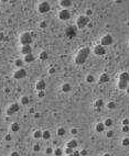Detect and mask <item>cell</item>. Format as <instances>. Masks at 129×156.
Returning a JSON list of instances; mask_svg holds the SVG:
<instances>
[{
	"mask_svg": "<svg viewBox=\"0 0 129 156\" xmlns=\"http://www.w3.org/2000/svg\"><path fill=\"white\" fill-rule=\"evenodd\" d=\"M77 30L78 29L75 25H68V26H66V29H65V36L67 37V39H69V40L74 39V37L77 35Z\"/></svg>",
	"mask_w": 129,
	"mask_h": 156,
	"instance_id": "5",
	"label": "cell"
},
{
	"mask_svg": "<svg viewBox=\"0 0 129 156\" xmlns=\"http://www.w3.org/2000/svg\"><path fill=\"white\" fill-rule=\"evenodd\" d=\"M93 53L96 56H104L107 53V50H106L105 46L100 45V44H96L93 48Z\"/></svg>",
	"mask_w": 129,
	"mask_h": 156,
	"instance_id": "9",
	"label": "cell"
},
{
	"mask_svg": "<svg viewBox=\"0 0 129 156\" xmlns=\"http://www.w3.org/2000/svg\"><path fill=\"white\" fill-rule=\"evenodd\" d=\"M66 156H74V155H73V154H71V155H66Z\"/></svg>",
	"mask_w": 129,
	"mask_h": 156,
	"instance_id": "54",
	"label": "cell"
},
{
	"mask_svg": "<svg viewBox=\"0 0 129 156\" xmlns=\"http://www.w3.org/2000/svg\"><path fill=\"white\" fill-rule=\"evenodd\" d=\"M13 65L17 67L18 69H19V68H23V65H24L23 58H15L14 62H13Z\"/></svg>",
	"mask_w": 129,
	"mask_h": 156,
	"instance_id": "22",
	"label": "cell"
},
{
	"mask_svg": "<svg viewBox=\"0 0 129 156\" xmlns=\"http://www.w3.org/2000/svg\"><path fill=\"white\" fill-rule=\"evenodd\" d=\"M71 134L72 135H76V134L78 133V129H76V128H73V129H71Z\"/></svg>",
	"mask_w": 129,
	"mask_h": 156,
	"instance_id": "42",
	"label": "cell"
},
{
	"mask_svg": "<svg viewBox=\"0 0 129 156\" xmlns=\"http://www.w3.org/2000/svg\"><path fill=\"white\" fill-rule=\"evenodd\" d=\"M105 130H106V128L104 125V122H97L95 124V131L97 133H103L105 132Z\"/></svg>",
	"mask_w": 129,
	"mask_h": 156,
	"instance_id": "19",
	"label": "cell"
},
{
	"mask_svg": "<svg viewBox=\"0 0 129 156\" xmlns=\"http://www.w3.org/2000/svg\"><path fill=\"white\" fill-rule=\"evenodd\" d=\"M101 156H111L109 153H105V154H103V155H101Z\"/></svg>",
	"mask_w": 129,
	"mask_h": 156,
	"instance_id": "51",
	"label": "cell"
},
{
	"mask_svg": "<svg viewBox=\"0 0 129 156\" xmlns=\"http://www.w3.org/2000/svg\"><path fill=\"white\" fill-rule=\"evenodd\" d=\"M4 40H6V34L3 32H0V42H3Z\"/></svg>",
	"mask_w": 129,
	"mask_h": 156,
	"instance_id": "45",
	"label": "cell"
},
{
	"mask_svg": "<svg viewBox=\"0 0 129 156\" xmlns=\"http://www.w3.org/2000/svg\"><path fill=\"white\" fill-rule=\"evenodd\" d=\"M79 152H80V156H87L88 155V151L85 149V148H83L82 151H79Z\"/></svg>",
	"mask_w": 129,
	"mask_h": 156,
	"instance_id": "43",
	"label": "cell"
},
{
	"mask_svg": "<svg viewBox=\"0 0 129 156\" xmlns=\"http://www.w3.org/2000/svg\"><path fill=\"white\" fill-rule=\"evenodd\" d=\"M1 14H2V10H1V8H0V17H1Z\"/></svg>",
	"mask_w": 129,
	"mask_h": 156,
	"instance_id": "53",
	"label": "cell"
},
{
	"mask_svg": "<svg viewBox=\"0 0 129 156\" xmlns=\"http://www.w3.org/2000/svg\"><path fill=\"white\" fill-rule=\"evenodd\" d=\"M50 138H51V131H49V130L42 131V140L47 141V140H50Z\"/></svg>",
	"mask_w": 129,
	"mask_h": 156,
	"instance_id": "28",
	"label": "cell"
},
{
	"mask_svg": "<svg viewBox=\"0 0 129 156\" xmlns=\"http://www.w3.org/2000/svg\"><path fill=\"white\" fill-rule=\"evenodd\" d=\"M37 97L40 99H43L45 97V91H37Z\"/></svg>",
	"mask_w": 129,
	"mask_h": 156,
	"instance_id": "41",
	"label": "cell"
},
{
	"mask_svg": "<svg viewBox=\"0 0 129 156\" xmlns=\"http://www.w3.org/2000/svg\"><path fill=\"white\" fill-rule=\"evenodd\" d=\"M121 131H122L123 133H128V132H129V125H122Z\"/></svg>",
	"mask_w": 129,
	"mask_h": 156,
	"instance_id": "44",
	"label": "cell"
},
{
	"mask_svg": "<svg viewBox=\"0 0 129 156\" xmlns=\"http://www.w3.org/2000/svg\"><path fill=\"white\" fill-rule=\"evenodd\" d=\"M128 43H129V41H128Z\"/></svg>",
	"mask_w": 129,
	"mask_h": 156,
	"instance_id": "55",
	"label": "cell"
},
{
	"mask_svg": "<svg viewBox=\"0 0 129 156\" xmlns=\"http://www.w3.org/2000/svg\"><path fill=\"white\" fill-rule=\"evenodd\" d=\"M77 146H78V142H77L76 138L68 140L67 143H66V147H69V148H72V149H76Z\"/></svg>",
	"mask_w": 129,
	"mask_h": 156,
	"instance_id": "14",
	"label": "cell"
},
{
	"mask_svg": "<svg viewBox=\"0 0 129 156\" xmlns=\"http://www.w3.org/2000/svg\"><path fill=\"white\" fill-rule=\"evenodd\" d=\"M35 61V56L33 53H31V54H28V55H24L23 56V62L26 63V64H31Z\"/></svg>",
	"mask_w": 129,
	"mask_h": 156,
	"instance_id": "18",
	"label": "cell"
},
{
	"mask_svg": "<svg viewBox=\"0 0 129 156\" xmlns=\"http://www.w3.org/2000/svg\"><path fill=\"white\" fill-rule=\"evenodd\" d=\"M90 53H92V50L89 47L85 46V47H82L80 50L77 52V54L75 55V58H74V63L76 65H83V64L87 61V58L89 57Z\"/></svg>",
	"mask_w": 129,
	"mask_h": 156,
	"instance_id": "1",
	"label": "cell"
},
{
	"mask_svg": "<svg viewBox=\"0 0 129 156\" xmlns=\"http://www.w3.org/2000/svg\"><path fill=\"white\" fill-rule=\"evenodd\" d=\"M45 88H46V83H45V80H43V79L37 80L36 84H35V89H36V91H45Z\"/></svg>",
	"mask_w": 129,
	"mask_h": 156,
	"instance_id": "11",
	"label": "cell"
},
{
	"mask_svg": "<svg viewBox=\"0 0 129 156\" xmlns=\"http://www.w3.org/2000/svg\"><path fill=\"white\" fill-rule=\"evenodd\" d=\"M125 91H126V93H127V94L129 95V85H128V87H127V89H126Z\"/></svg>",
	"mask_w": 129,
	"mask_h": 156,
	"instance_id": "52",
	"label": "cell"
},
{
	"mask_svg": "<svg viewBox=\"0 0 129 156\" xmlns=\"http://www.w3.org/2000/svg\"><path fill=\"white\" fill-rule=\"evenodd\" d=\"M71 17H72V14L68 9H61L57 13V18L61 21H68L71 19Z\"/></svg>",
	"mask_w": 129,
	"mask_h": 156,
	"instance_id": "8",
	"label": "cell"
},
{
	"mask_svg": "<svg viewBox=\"0 0 129 156\" xmlns=\"http://www.w3.org/2000/svg\"><path fill=\"white\" fill-rule=\"evenodd\" d=\"M3 140H4V141H6V142H11V141H12V135H11V134H10V133H7L6 135H4Z\"/></svg>",
	"mask_w": 129,
	"mask_h": 156,
	"instance_id": "39",
	"label": "cell"
},
{
	"mask_svg": "<svg viewBox=\"0 0 129 156\" xmlns=\"http://www.w3.org/2000/svg\"><path fill=\"white\" fill-rule=\"evenodd\" d=\"M10 131L13 132V133H17L20 131V124L18 122H12L11 124H10Z\"/></svg>",
	"mask_w": 129,
	"mask_h": 156,
	"instance_id": "21",
	"label": "cell"
},
{
	"mask_svg": "<svg viewBox=\"0 0 129 156\" xmlns=\"http://www.w3.org/2000/svg\"><path fill=\"white\" fill-rule=\"evenodd\" d=\"M32 136L34 140H42V131L41 130H34L32 133Z\"/></svg>",
	"mask_w": 129,
	"mask_h": 156,
	"instance_id": "27",
	"label": "cell"
},
{
	"mask_svg": "<svg viewBox=\"0 0 129 156\" xmlns=\"http://www.w3.org/2000/svg\"><path fill=\"white\" fill-rule=\"evenodd\" d=\"M105 107L108 110H115L117 108V103L115 101H109V102H107V103H105Z\"/></svg>",
	"mask_w": 129,
	"mask_h": 156,
	"instance_id": "26",
	"label": "cell"
},
{
	"mask_svg": "<svg viewBox=\"0 0 129 156\" xmlns=\"http://www.w3.org/2000/svg\"><path fill=\"white\" fill-rule=\"evenodd\" d=\"M109 75L107 74V73H103V74H100V76L98 78V83L99 84H106V83H108L109 82Z\"/></svg>",
	"mask_w": 129,
	"mask_h": 156,
	"instance_id": "17",
	"label": "cell"
},
{
	"mask_svg": "<svg viewBox=\"0 0 129 156\" xmlns=\"http://www.w3.org/2000/svg\"><path fill=\"white\" fill-rule=\"evenodd\" d=\"M55 73H56V69H55L54 67H51V68L49 69V74L53 75V74H55Z\"/></svg>",
	"mask_w": 129,
	"mask_h": 156,
	"instance_id": "47",
	"label": "cell"
},
{
	"mask_svg": "<svg viewBox=\"0 0 129 156\" xmlns=\"http://www.w3.org/2000/svg\"><path fill=\"white\" fill-rule=\"evenodd\" d=\"M53 151H54L53 147H46L44 149V154L45 155H53Z\"/></svg>",
	"mask_w": 129,
	"mask_h": 156,
	"instance_id": "37",
	"label": "cell"
},
{
	"mask_svg": "<svg viewBox=\"0 0 129 156\" xmlns=\"http://www.w3.org/2000/svg\"><path fill=\"white\" fill-rule=\"evenodd\" d=\"M20 105H22V106L30 105V98H29L28 96H22L20 98Z\"/></svg>",
	"mask_w": 129,
	"mask_h": 156,
	"instance_id": "25",
	"label": "cell"
},
{
	"mask_svg": "<svg viewBox=\"0 0 129 156\" xmlns=\"http://www.w3.org/2000/svg\"><path fill=\"white\" fill-rule=\"evenodd\" d=\"M85 15H86V17H88V18H90V17L93 15V10H92V9H86Z\"/></svg>",
	"mask_w": 129,
	"mask_h": 156,
	"instance_id": "40",
	"label": "cell"
},
{
	"mask_svg": "<svg viewBox=\"0 0 129 156\" xmlns=\"http://www.w3.org/2000/svg\"><path fill=\"white\" fill-rule=\"evenodd\" d=\"M128 83H125V82H120V80H118L117 82V88L119 90H126L127 87H128Z\"/></svg>",
	"mask_w": 129,
	"mask_h": 156,
	"instance_id": "24",
	"label": "cell"
},
{
	"mask_svg": "<svg viewBox=\"0 0 129 156\" xmlns=\"http://www.w3.org/2000/svg\"><path fill=\"white\" fill-rule=\"evenodd\" d=\"M73 155H74V156H80V152H79L78 149H74Z\"/></svg>",
	"mask_w": 129,
	"mask_h": 156,
	"instance_id": "48",
	"label": "cell"
},
{
	"mask_svg": "<svg viewBox=\"0 0 129 156\" xmlns=\"http://www.w3.org/2000/svg\"><path fill=\"white\" fill-rule=\"evenodd\" d=\"M118 80L129 84V73L128 72H121L119 75H118Z\"/></svg>",
	"mask_w": 129,
	"mask_h": 156,
	"instance_id": "15",
	"label": "cell"
},
{
	"mask_svg": "<svg viewBox=\"0 0 129 156\" xmlns=\"http://www.w3.org/2000/svg\"><path fill=\"white\" fill-rule=\"evenodd\" d=\"M58 4H60L61 8H63V9H68L69 7L73 6V1H71V0H60Z\"/></svg>",
	"mask_w": 129,
	"mask_h": 156,
	"instance_id": "16",
	"label": "cell"
},
{
	"mask_svg": "<svg viewBox=\"0 0 129 156\" xmlns=\"http://www.w3.org/2000/svg\"><path fill=\"white\" fill-rule=\"evenodd\" d=\"M19 42L21 46L22 45H31V43L33 42V36L30 32H22L19 36Z\"/></svg>",
	"mask_w": 129,
	"mask_h": 156,
	"instance_id": "3",
	"label": "cell"
},
{
	"mask_svg": "<svg viewBox=\"0 0 129 156\" xmlns=\"http://www.w3.org/2000/svg\"><path fill=\"white\" fill-rule=\"evenodd\" d=\"M56 134H57L58 136H61V137H62V136H64V135L66 134V130H65V128L60 126V128H58L57 130H56Z\"/></svg>",
	"mask_w": 129,
	"mask_h": 156,
	"instance_id": "31",
	"label": "cell"
},
{
	"mask_svg": "<svg viewBox=\"0 0 129 156\" xmlns=\"http://www.w3.org/2000/svg\"><path fill=\"white\" fill-rule=\"evenodd\" d=\"M29 112H30V113H33V112H34V108H31V109L29 110Z\"/></svg>",
	"mask_w": 129,
	"mask_h": 156,
	"instance_id": "50",
	"label": "cell"
},
{
	"mask_svg": "<svg viewBox=\"0 0 129 156\" xmlns=\"http://www.w3.org/2000/svg\"><path fill=\"white\" fill-rule=\"evenodd\" d=\"M47 58H49V54H47V52H45V51H42L39 54L40 61H47Z\"/></svg>",
	"mask_w": 129,
	"mask_h": 156,
	"instance_id": "30",
	"label": "cell"
},
{
	"mask_svg": "<svg viewBox=\"0 0 129 156\" xmlns=\"http://www.w3.org/2000/svg\"><path fill=\"white\" fill-rule=\"evenodd\" d=\"M53 155L54 156H63L64 155V151L62 147H56L53 151Z\"/></svg>",
	"mask_w": 129,
	"mask_h": 156,
	"instance_id": "29",
	"label": "cell"
},
{
	"mask_svg": "<svg viewBox=\"0 0 129 156\" xmlns=\"http://www.w3.org/2000/svg\"><path fill=\"white\" fill-rule=\"evenodd\" d=\"M93 107L96 109V110H100L101 108H104L105 107V102H104V100L103 99H96L95 101H94V103H93Z\"/></svg>",
	"mask_w": 129,
	"mask_h": 156,
	"instance_id": "13",
	"label": "cell"
},
{
	"mask_svg": "<svg viewBox=\"0 0 129 156\" xmlns=\"http://www.w3.org/2000/svg\"><path fill=\"white\" fill-rule=\"evenodd\" d=\"M90 22V18L86 17L85 14H82V15H78L76 21H75V26H76L77 29L82 30V29H85L87 28V25L89 24Z\"/></svg>",
	"mask_w": 129,
	"mask_h": 156,
	"instance_id": "2",
	"label": "cell"
},
{
	"mask_svg": "<svg viewBox=\"0 0 129 156\" xmlns=\"http://www.w3.org/2000/svg\"><path fill=\"white\" fill-rule=\"evenodd\" d=\"M115 136V132L111 130V129H109L108 131H106V137H108V138H112Z\"/></svg>",
	"mask_w": 129,
	"mask_h": 156,
	"instance_id": "33",
	"label": "cell"
},
{
	"mask_svg": "<svg viewBox=\"0 0 129 156\" xmlns=\"http://www.w3.org/2000/svg\"><path fill=\"white\" fill-rule=\"evenodd\" d=\"M47 25H49V23H47V21H46V20H43V21H41V22L39 23L40 29H46V28H47Z\"/></svg>",
	"mask_w": 129,
	"mask_h": 156,
	"instance_id": "34",
	"label": "cell"
},
{
	"mask_svg": "<svg viewBox=\"0 0 129 156\" xmlns=\"http://www.w3.org/2000/svg\"><path fill=\"white\" fill-rule=\"evenodd\" d=\"M36 10H37V12H39V13L45 14V13H47L51 10V4H50V2H47V1H40L39 3H37V6H36Z\"/></svg>",
	"mask_w": 129,
	"mask_h": 156,
	"instance_id": "4",
	"label": "cell"
},
{
	"mask_svg": "<svg viewBox=\"0 0 129 156\" xmlns=\"http://www.w3.org/2000/svg\"><path fill=\"white\" fill-rule=\"evenodd\" d=\"M32 148H33V152L37 153V152H40V151H41V145L39 143H35V144H33Z\"/></svg>",
	"mask_w": 129,
	"mask_h": 156,
	"instance_id": "36",
	"label": "cell"
},
{
	"mask_svg": "<svg viewBox=\"0 0 129 156\" xmlns=\"http://www.w3.org/2000/svg\"><path fill=\"white\" fill-rule=\"evenodd\" d=\"M104 125L106 129H111L112 125H114V120H112L111 118H107V119H105V121H104Z\"/></svg>",
	"mask_w": 129,
	"mask_h": 156,
	"instance_id": "23",
	"label": "cell"
},
{
	"mask_svg": "<svg viewBox=\"0 0 129 156\" xmlns=\"http://www.w3.org/2000/svg\"><path fill=\"white\" fill-rule=\"evenodd\" d=\"M63 151H64V154H65V155H71V154H73V152H74V149L69 148V147L63 148Z\"/></svg>",
	"mask_w": 129,
	"mask_h": 156,
	"instance_id": "38",
	"label": "cell"
},
{
	"mask_svg": "<svg viewBox=\"0 0 129 156\" xmlns=\"http://www.w3.org/2000/svg\"><path fill=\"white\" fill-rule=\"evenodd\" d=\"M121 145L123 147H128L129 146V138L128 137H123L121 140Z\"/></svg>",
	"mask_w": 129,
	"mask_h": 156,
	"instance_id": "35",
	"label": "cell"
},
{
	"mask_svg": "<svg viewBox=\"0 0 129 156\" xmlns=\"http://www.w3.org/2000/svg\"><path fill=\"white\" fill-rule=\"evenodd\" d=\"M85 80H86V83H88V84H93L95 82V76L93 74H88L87 76H86Z\"/></svg>",
	"mask_w": 129,
	"mask_h": 156,
	"instance_id": "32",
	"label": "cell"
},
{
	"mask_svg": "<svg viewBox=\"0 0 129 156\" xmlns=\"http://www.w3.org/2000/svg\"><path fill=\"white\" fill-rule=\"evenodd\" d=\"M20 53L23 56L28 55V54H31V53H32V46L31 45H22V46H20Z\"/></svg>",
	"mask_w": 129,
	"mask_h": 156,
	"instance_id": "12",
	"label": "cell"
},
{
	"mask_svg": "<svg viewBox=\"0 0 129 156\" xmlns=\"http://www.w3.org/2000/svg\"><path fill=\"white\" fill-rule=\"evenodd\" d=\"M20 110V105L17 103V102H13V103L10 105L8 108L6 109V114L8 117H12L13 114H15L17 112Z\"/></svg>",
	"mask_w": 129,
	"mask_h": 156,
	"instance_id": "6",
	"label": "cell"
},
{
	"mask_svg": "<svg viewBox=\"0 0 129 156\" xmlns=\"http://www.w3.org/2000/svg\"><path fill=\"white\" fill-rule=\"evenodd\" d=\"M61 89H62V91L64 94H68V93H71V91H72V85L69 83H64L62 85Z\"/></svg>",
	"mask_w": 129,
	"mask_h": 156,
	"instance_id": "20",
	"label": "cell"
},
{
	"mask_svg": "<svg viewBox=\"0 0 129 156\" xmlns=\"http://www.w3.org/2000/svg\"><path fill=\"white\" fill-rule=\"evenodd\" d=\"M112 43H114V37H112L111 34H105V35H103L100 37V43H99V44L105 46V47L111 45Z\"/></svg>",
	"mask_w": 129,
	"mask_h": 156,
	"instance_id": "7",
	"label": "cell"
},
{
	"mask_svg": "<svg viewBox=\"0 0 129 156\" xmlns=\"http://www.w3.org/2000/svg\"><path fill=\"white\" fill-rule=\"evenodd\" d=\"M122 125H129V120L128 119H123L122 120Z\"/></svg>",
	"mask_w": 129,
	"mask_h": 156,
	"instance_id": "49",
	"label": "cell"
},
{
	"mask_svg": "<svg viewBox=\"0 0 129 156\" xmlns=\"http://www.w3.org/2000/svg\"><path fill=\"white\" fill-rule=\"evenodd\" d=\"M26 75H28V73H26V71L24 68H19V69H15L14 73H13V78L15 80H20V79H23L26 77Z\"/></svg>",
	"mask_w": 129,
	"mask_h": 156,
	"instance_id": "10",
	"label": "cell"
},
{
	"mask_svg": "<svg viewBox=\"0 0 129 156\" xmlns=\"http://www.w3.org/2000/svg\"><path fill=\"white\" fill-rule=\"evenodd\" d=\"M10 156H20V153L18 151H12V152L10 153Z\"/></svg>",
	"mask_w": 129,
	"mask_h": 156,
	"instance_id": "46",
	"label": "cell"
}]
</instances>
